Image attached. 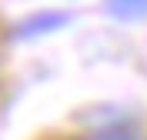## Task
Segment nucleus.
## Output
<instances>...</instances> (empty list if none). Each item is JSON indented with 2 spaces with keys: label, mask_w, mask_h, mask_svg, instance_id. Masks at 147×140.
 Returning a JSON list of instances; mask_svg holds the SVG:
<instances>
[{
  "label": "nucleus",
  "mask_w": 147,
  "mask_h": 140,
  "mask_svg": "<svg viewBox=\"0 0 147 140\" xmlns=\"http://www.w3.org/2000/svg\"><path fill=\"white\" fill-rule=\"evenodd\" d=\"M87 140H137V137H134V130H130L127 123H110V127L97 130L94 137H87Z\"/></svg>",
  "instance_id": "obj_3"
},
{
  "label": "nucleus",
  "mask_w": 147,
  "mask_h": 140,
  "mask_svg": "<svg viewBox=\"0 0 147 140\" xmlns=\"http://www.w3.org/2000/svg\"><path fill=\"white\" fill-rule=\"evenodd\" d=\"M107 10L117 20H140L147 17V0H107Z\"/></svg>",
  "instance_id": "obj_2"
},
{
  "label": "nucleus",
  "mask_w": 147,
  "mask_h": 140,
  "mask_svg": "<svg viewBox=\"0 0 147 140\" xmlns=\"http://www.w3.org/2000/svg\"><path fill=\"white\" fill-rule=\"evenodd\" d=\"M64 23H67L64 13H37V17H30V20H24V23H20L17 33H20V37H37V33H47V30L64 27Z\"/></svg>",
  "instance_id": "obj_1"
}]
</instances>
